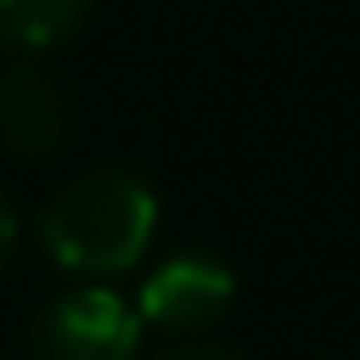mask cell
<instances>
[{"label": "cell", "instance_id": "cell-1", "mask_svg": "<svg viewBox=\"0 0 360 360\" xmlns=\"http://www.w3.org/2000/svg\"><path fill=\"white\" fill-rule=\"evenodd\" d=\"M158 202L129 174H84L73 180L39 219L45 253L68 270H129L152 242Z\"/></svg>", "mask_w": 360, "mask_h": 360}, {"label": "cell", "instance_id": "cell-2", "mask_svg": "<svg viewBox=\"0 0 360 360\" xmlns=\"http://www.w3.org/2000/svg\"><path fill=\"white\" fill-rule=\"evenodd\" d=\"M135 343L141 315L107 287L56 298L34 326V360H135Z\"/></svg>", "mask_w": 360, "mask_h": 360}, {"label": "cell", "instance_id": "cell-3", "mask_svg": "<svg viewBox=\"0 0 360 360\" xmlns=\"http://www.w3.org/2000/svg\"><path fill=\"white\" fill-rule=\"evenodd\" d=\"M236 298V281L225 264L214 259H197V253H180L169 264H158V276L141 287V321L152 326H169V332H191V326H208L231 309Z\"/></svg>", "mask_w": 360, "mask_h": 360}, {"label": "cell", "instance_id": "cell-4", "mask_svg": "<svg viewBox=\"0 0 360 360\" xmlns=\"http://www.w3.org/2000/svg\"><path fill=\"white\" fill-rule=\"evenodd\" d=\"M68 124L62 90L39 68H11L0 79V135L11 152H51Z\"/></svg>", "mask_w": 360, "mask_h": 360}, {"label": "cell", "instance_id": "cell-5", "mask_svg": "<svg viewBox=\"0 0 360 360\" xmlns=\"http://www.w3.org/2000/svg\"><path fill=\"white\" fill-rule=\"evenodd\" d=\"M79 17H84V0H0V39L39 51L73 34Z\"/></svg>", "mask_w": 360, "mask_h": 360}, {"label": "cell", "instance_id": "cell-6", "mask_svg": "<svg viewBox=\"0 0 360 360\" xmlns=\"http://www.w3.org/2000/svg\"><path fill=\"white\" fill-rule=\"evenodd\" d=\"M158 360H236V354H225V349H169Z\"/></svg>", "mask_w": 360, "mask_h": 360}, {"label": "cell", "instance_id": "cell-7", "mask_svg": "<svg viewBox=\"0 0 360 360\" xmlns=\"http://www.w3.org/2000/svg\"><path fill=\"white\" fill-rule=\"evenodd\" d=\"M11 242H17V225H11V208L0 202V264H6V253H11Z\"/></svg>", "mask_w": 360, "mask_h": 360}]
</instances>
